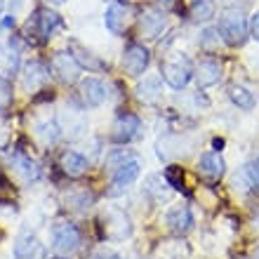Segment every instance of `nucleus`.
I'll list each match as a JSON object with an SVG mask.
<instances>
[{"mask_svg": "<svg viewBox=\"0 0 259 259\" xmlns=\"http://www.w3.org/2000/svg\"><path fill=\"white\" fill-rule=\"evenodd\" d=\"M217 31L229 48H240V45L247 40V35H250L247 19L240 10H226V12L219 17Z\"/></svg>", "mask_w": 259, "mask_h": 259, "instance_id": "nucleus-1", "label": "nucleus"}, {"mask_svg": "<svg viewBox=\"0 0 259 259\" xmlns=\"http://www.w3.org/2000/svg\"><path fill=\"white\" fill-rule=\"evenodd\" d=\"M160 75H163V80L167 82L172 90H182V88H186V82L193 78V66H191V62H189V57L172 55L165 59Z\"/></svg>", "mask_w": 259, "mask_h": 259, "instance_id": "nucleus-2", "label": "nucleus"}, {"mask_svg": "<svg viewBox=\"0 0 259 259\" xmlns=\"http://www.w3.org/2000/svg\"><path fill=\"white\" fill-rule=\"evenodd\" d=\"M52 247H55L57 254L68 257L73 254L78 247H80V231L78 226L71 224V222H59L52 229Z\"/></svg>", "mask_w": 259, "mask_h": 259, "instance_id": "nucleus-3", "label": "nucleus"}, {"mask_svg": "<svg viewBox=\"0 0 259 259\" xmlns=\"http://www.w3.org/2000/svg\"><path fill=\"white\" fill-rule=\"evenodd\" d=\"M59 26H62L59 14L50 12V10H35V14L26 24V31L31 35H38V42H45L52 38V33H55Z\"/></svg>", "mask_w": 259, "mask_h": 259, "instance_id": "nucleus-4", "label": "nucleus"}, {"mask_svg": "<svg viewBox=\"0 0 259 259\" xmlns=\"http://www.w3.org/2000/svg\"><path fill=\"white\" fill-rule=\"evenodd\" d=\"M102 226H104V236L109 240H125L132 236V222L123 210H109L104 212L102 217Z\"/></svg>", "mask_w": 259, "mask_h": 259, "instance_id": "nucleus-5", "label": "nucleus"}, {"mask_svg": "<svg viewBox=\"0 0 259 259\" xmlns=\"http://www.w3.org/2000/svg\"><path fill=\"white\" fill-rule=\"evenodd\" d=\"M50 68H52V73L62 82H66V85L78 80V78H80V71H82V66L75 62V57L71 55V52H55Z\"/></svg>", "mask_w": 259, "mask_h": 259, "instance_id": "nucleus-6", "label": "nucleus"}, {"mask_svg": "<svg viewBox=\"0 0 259 259\" xmlns=\"http://www.w3.org/2000/svg\"><path fill=\"white\" fill-rule=\"evenodd\" d=\"M149 62H151V55L149 50L139 45V42H130L127 48L123 52V68L127 71V75L137 78V75H142L146 68H149Z\"/></svg>", "mask_w": 259, "mask_h": 259, "instance_id": "nucleus-7", "label": "nucleus"}, {"mask_svg": "<svg viewBox=\"0 0 259 259\" xmlns=\"http://www.w3.org/2000/svg\"><path fill=\"white\" fill-rule=\"evenodd\" d=\"M139 172H142V165L137 158L123 163L118 170H113V179H111V189H109V196H118V193H123L130 184H135L137 177H139Z\"/></svg>", "mask_w": 259, "mask_h": 259, "instance_id": "nucleus-8", "label": "nucleus"}, {"mask_svg": "<svg viewBox=\"0 0 259 259\" xmlns=\"http://www.w3.org/2000/svg\"><path fill=\"white\" fill-rule=\"evenodd\" d=\"M130 21H132V7L127 3H113L104 17V24L113 35H123L127 31Z\"/></svg>", "mask_w": 259, "mask_h": 259, "instance_id": "nucleus-9", "label": "nucleus"}, {"mask_svg": "<svg viewBox=\"0 0 259 259\" xmlns=\"http://www.w3.org/2000/svg\"><path fill=\"white\" fill-rule=\"evenodd\" d=\"M165 224L170 226V231L179 233V236H184V233H189L193 229V214H191V207L189 205H175V207H170L167 210V214H165Z\"/></svg>", "mask_w": 259, "mask_h": 259, "instance_id": "nucleus-10", "label": "nucleus"}, {"mask_svg": "<svg viewBox=\"0 0 259 259\" xmlns=\"http://www.w3.org/2000/svg\"><path fill=\"white\" fill-rule=\"evenodd\" d=\"M14 259H48V254L33 233H21L14 243Z\"/></svg>", "mask_w": 259, "mask_h": 259, "instance_id": "nucleus-11", "label": "nucleus"}, {"mask_svg": "<svg viewBox=\"0 0 259 259\" xmlns=\"http://www.w3.org/2000/svg\"><path fill=\"white\" fill-rule=\"evenodd\" d=\"M19 64H21L19 48H17L12 40L3 42V45H0V78L12 80L14 75L19 73Z\"/></svg>", "mask_w": 259, "mask_h": 259, "instance_id": "nucleus-12", "label": "nucleus"}, {"mask_svg": "<svg viewBox=\"0 0 259 259\" xmlns=\"http://www.w3.org/2000/svg\"><path fill=\"white\" fill-rule=\"evenodd\" d=\"M50 80V68L45 66L42 62H28L24 66V73H21V82H24V90L28 92H35V90H40L45 82Z\"/></svg>", "mask_w": 259, "mask_h": 259, "instance_id": "nucleus-13", "label": "nucleus"}, {"mask_svg": "<svg viewBox=\"0 0 259 259\" xmlns=\"http://www.w3.org/2000/svg\"><path fill=\"white\" fill-rule=\"evenodd\" d=\"M224 172H226V163L217 151L200 156V160H198V175L200 177L210 179V182H217V179L224 177Z\"/></svg>", "mask_w": 259, "mask_h": 259, "instance_id": "nucleus-14", "label": "nucleus"}, {"mask_svg": "<svg viewBox=\"0 0 259 259\" xmlns=\"http://www.w3.org/2000/svg\"><path fill=\"white\" fill-rule=\"evenodd\" d=\"M137 132H139V118L135 113H120L113 123V142L127 144L137 137Z\"/></svg>", "mask_w": 259, "mask_h": 259, "instance_id": "nucleus-15", "label": "nucleus"}, {"mask_svg": "<svg viewBox=\"0 0 259 259\" xmlns=\"http://www.w3.org/2000/svg\"><path fill=\"white\" fill-rule=\"evenodd\" d=\"M144 193L156 205H160V203H167V200H170L172 186H170V182L165 177H160V175H149L146 182H144Z\"/></svg>", "mask_w": 259, "mask_h": 259, "instance_id": "nucleus-16", "label": "nucleus"}, {"mask_svg": "<svg viewBox=\"0 0 259 259\" xmlns=\"http://www.w3.org/2000/svg\"><path fill=\"white\" fill-rule=\"evenodd\" d=\"M193 75H196L200 88H210V85L219 82V78H222V66L214 59H200L196 64V68H193Z\"/></svg>", "mask_w": 259, "mask_h": 259, "instance_id": "nucleus-17", "label": "nucleus"}, {"mask_svg": "<svg viewBox=\"0 0 259 259\" xmlns=\"http://www.w3.org/2000/svg\"><path fill=\"white\" fill-rule=\"evenodd\" d=\"M106 88H104L102 80L97 78H85L80 82V97H82V104L85 106H99V104L106 99Z\"/></svg>", "mask_w": 259, "mask_h": 259, "instance_id": "nucleus-18", "label": "nucleus"}, {"mask_svg": "<svg viewBox=\"0 0 259 259\" xmlns=\"http://www.w3.org/2000/svg\"><path fill=\"white\" fill-rule=\"evenodd\" d=\"M163 95V75H149L144 78V82L137 85V97L144 104H156Z\"/></svg>", "mask_w": 259, "mask_h": 259, "instance_id": "nucleus-19", "label": "nucleus"}, {"mask_svg": "<svg viewBox=\"0 0 259 259\" xmlns=\"http://www.w3.org/2000/svg\"><path fill=\"white\" fill-rule=\"evenodd\" d=\"M139 26H142V33L146 38H158L165 28V14L158 10H146L139 17Z\"/></svg>", "mask_w": 259, "mask_h": 259, "instance_id": "nucleus-20", "label": "nucleus"}, {"mask_svg": "<svg viewBox=\"0 0 259 259\" xmlns=\"http://www.w3.org/2000/svg\"><path fill=\"white\" fill-rule=\"evenodd\" d=\"M12 167L19 172L24 182H35V179H38V175H40V170H38L35 160H31V158L24 156V153H14V156H12Z\"/></svg>", "mask_w": 259, "mask_h": 259, "instance_id": "nucleus-21", "label": "nucleus"}, {"mask_svg": "<svg viewBox=\"0 0 259 259\" xmlns=\"http://www.w3.org/2000/svg\"><path fill=\"white\" fill-rule=\"evenodd\" d=\"M71 55L75 57V62L80 64L82 68H88V71H104L106 68V64L102 62V59H97L95 55H90L85 48H80L75 40H71Z\"/></svg>", "mask_w": 259, "mask_h": 259, "instance_id": "nucleus-22", "label": "nucleus"}, {"mask_svg": "<svg viewBox=\"0 0 259 259\" xmlns=\"http://www.w3.org/2000/svg\"><path fill=\"white\" fill-rule=\"evenodd\" d=\"M92 203H95V193L90 191V189H85V186L71 189V191L66 193V205L73 207V210H78V212H85Z\"/></svg>", "mask_w": 259, "mask_h": 259, "instance_id": "nucleus-23", "label": "nucleus"}, {"mask_svg": "<svg viewBox=\"0 0 259 259\" xmlns=\"http://www.w3.org/2000/svg\"><path fill=\"white\" fill-rule=\"evenodd\" d=\"M62 167L68 177H80V175H85V170H88V160H85L80 153H75V151H66L62 156Z\"/></svg>", "mask_w": 259, "mask_h": 259, "instance_id": "nucleus-24", "label": "nucleus"}, {"mask_svg": "<svg viewBox=\"0 0 259 259\" xmlns=\"http://www.w3.org/2000/svg\"><path fill=\"white\" fill-rule=\"evenodd\" d=\"M229 99L243 111L254 109V95L247 88H243V85H231V88H229Z\"/></svg>", "mask_w": 259, "mask_h": 259, "instance_id": "nucleus-25", "label": "nucleus"}, {"mask_svg": "<svg viewBox=\"0 0 259 259\" xmlns=\"http://www.w3.org/2000/svg\"><path fill=\"white\" fill-rule=\"evenodd\" d=\"M189 17L191 21H210L214 17V0H193L189 7Z\"/></svg>", "mask_w": 259, "mask_h": 259, "instance_id": "nucleus-26", "label": "nucleus"}, {"mask_svg": "<svg viewBox=\"0 0 259 259\" xmlns=\"http://www.w3.org/2000/svg\"><path fill=\"white\" fill-rule=\"evenodd\" d=\"M35 132H38V137H40L45 144L57 142V137H59V125L57 123H38L35 125Z\"/></svg>", "mask_w": 259, "mask_h": 259, "instance_id": "nucleus-27", "label": "nucleus"}, {"mask_svg": "<svg viewBox=\"0 0 259 259\" xmlns=\"http://www.w3.org/2000/svg\"><path fill=\"white\" fill-rule=\"evenodd\" d=\"M219 40H222V35H219L217 28H205L203 35H200V48L212 52V50L219 48Z\"/></svg>", "mask_w": 259, "mask_h": 259, "instance_id": "nucleus-28", "label": "nucleus"}, {"mask_svg": "<svg viewBox=\"0 0 259 259\" xmlns=\"http://www.w3.org/2000/svg\"><path fill=\"white\" fill-rule=\"evenodd\" d=\"M127 160H132V153L125 151V149H118V151H113V153H109V158H106V167L113 172V170H118L123 163H127Z\"/></svg>", "mask_w": 259, "mask_h": 259, "instance_id": "nucleus-29", "label": "nucleus"}, {"mask_svg": "<svg viewBox=\"0 0 259 259\" xmlns=\"http://www.w3.org/2000/svg\"><path fill=\"white\" fill-rule=\"evenodd\" d=\"M165 179L170 182L172 189H182V184H184V172L179 170L177 165H170V167L165 170Z\"/></svg>", "mask_w": 259, "mask_h": 259, "instance_id": "nucleus-30", "label": "nucleus"}, {"mask_svg": "<svg viewBox=\"0 0 259 259\" xmlns=\"http://www.w3.org/2000/svg\"><path fill=\"white\" fill-rule=\"evenodd\" d=\"M12 104V88L5 78H0V109H7Z\"/></svg>", "mask_w": 259, "mask_h": 259, "instance_id": "nucleus-31", "label": "nucleus"}, {"mask_svg": "<svg viewBox=\"0 0 259 259\" xmlns=\"http://www.w3.org/2000/svg\"><path fill=\"white\" fill-rule=\"evenodd\" d=\"M245 175H247V179H250V184H252L254 189H259V156L254 158L250 165H247Z\"/></svg>", "mask_w": 259, "mask_h": 259, "instance_id": "nucleus-32", "label": "nucleus"}, {"mask_svg": "<svg viewBox=\"0 0 259 259\" xmlns=\"http://www.w3.org/2000/svg\"><path fill=\"white\" fill-rule=\"evenodd\" d=\"M250 35H252L254 40L259 42V12L252 17V21H250Z\"/></svg>", "mask_w": 259, "mask_h": 259, "instance_id": "nucleus-33", "label": "nucleus"}, {"mask_svg": "<svg viewBox=\"0 0 259 259\" xmlns=\"http://www.w3.org/2000/svg\"><path fill=\"white\" fill-rule=\"evenodd\" d=\"M10 26H14V17H5V19L0 21V31H7Z\"/></svg>", "mask_w": 259, "mask_h": 259, "instance_id": "nucleus-34", "label": "nucleus"}, {"mask_svg": "<svg viewBox=\"0 0 259 259\" xmlns=\"http://www.w3.org/2000/svg\"><path fill=\"white\" fill-rule=\"evenodd\" d=\"M104 259H125V257H120V254H109V257H104Z\"/></svg>", "mask_w": 259, "mask_h": 259, "instance_id": "nucleus-35", "label": "nucleus"}, {"mask_svg": "<svg viewBox=\"0 0 259 259\" xmlns=\"http://www.w3.org/2000/svg\"><path fill=\"white\" fill-rule=\"evenodd\" d=\"M50 259H68V257H62V254H59V257H50Z\"/></svg>", "mask_w": 259, "mask_h": 259, "instance_id": "nucleus-36", "label": "nucleus"}, {"mask_svg": "<svg viewBox=\"0 0 259 259\" xmlns=\"http://www.w3.org/2000/svg\"><path fill=\"white\" fill-rule=\"evenodd\" d=\"M3 5H5V0H0V12H3Z\"/></svg>", "mask_w": 259, "mask_h": 259, "instance_id": "nucleus-37", "label": "nucleus"}, {"mask_svg": "<svg viewBox=\"0 0 259 259\" xmlns=\"http://www.w3.org/2000/svg\"><path fill=\"white\" fill-rule=\"evenodd\" d=\"M254 259H259V247H257V252H254Z\"/></svg>", "mask_w": 259, "mask_h": 259, "instance_id": "nucleus-38", "label": "nucleus"}, {"mask_svg": "<svg viewBox=\"0 0 259 259\" xmlns=\"http://www.w3.org/2000/svg\"><path fill=\"white\" fill-rule=\"evenodd\" d=\"M55 3H64V0H55Z\"/></svg>", "mask_w": 259, "mask_h": 259, "instance_id": "nucleus-39", "label": "nucleus"}, {"mask_svg": "<svg viewBox=\"0 0 259 259\" xmlns=\"http://www.w3.org/2000/svg\"><path fill=\"white\" fill-rule=\"evenodd\" d=\"M163 3H170V0H163Z\"/></svg>", "mask_w": 259, "mask_h": 259, "instance_id": "nucleus-40", "label": "nucleus"}]
</instances>
